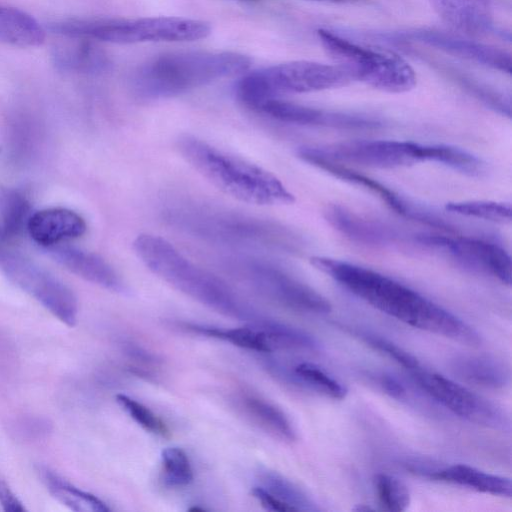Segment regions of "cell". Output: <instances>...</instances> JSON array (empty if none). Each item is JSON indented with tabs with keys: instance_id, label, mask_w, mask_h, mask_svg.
Segmentation results:
<instances>
[{
	"instance_id": "1",
	"label": "cell",
	"mask_w": 512,
	"mask_h": 512,
	"mask_svg": "<svg viewBox=\"0 0 512 512\" xmlns=\"http://www.w3.org/2000/svg\"><path fill=\"white\" fill-rule=\"evenodd\" d=\"M310 263L369 305L407 325L464 344L479 343V335L462 319L394 279L324 256H313Z\"/></svg>"
},
{
	"instance_id": "2",
	"label": "cell",
	"mask_w": 512,
	"mask_h": 512,
	"mask_svg": "<svg viewBox=\"0 0 512 512\" xmlns=\"http://www.w3.org/2000/svg\"><path fill=\"white\" fill-rule=\"evenodd\" d=\"M133 249L153 274L204 306L249 324L267 318L224 280L195 265L166 239L143 233L135 238Z\"/></svg>"
},
{
	"instance_id": "3",
	"label": "cell",
	"mask_w": 512,
	"mask_h": 512,
	"mask_svg": "<svg viewBox=\"0 0 512 512\" xmlns=\"http://www.w3.org/2000/svg\"><path fill=\"white\" fill-rule=\"evenodd\" d=\"M177 148L202 177L226 195L253 205H287L294 195L271 172L225 152L190 134L181 135Z\"/></svg>"
},
{
	"instance_id": "4",
	"label": "cell",
	"mask_w": 512,
	"mask_h": 512,
	"mask_svg": "<svg viewBox=\"0 0 512 512\" xmlns=\"http://www.w3.org/2000/svg\"><path fill=\"white\" fill-rule=\"evenodd\" d=\"M251 59L236 52H176L155 57L136 71L133 86L145 98H166L225 77L244 74Z\"/></svg>"
},
{
	"instance_id": "5",
	"label": "cell",
	"mask_w": 512,
	"mask_h": 512,
	"mask_svg": "<svg viewBox=\"0 0 512 512\" xmlns=\"http://www.w3.org/2000/svg\"><path fill=\"white\" fill-rule=\"evenodd\" d=\"M48 29L69 38L117 44L195 41L207 37L211 32L210 25L205 21L166 16L134 19L73 18L52 22Z\"/></svg>"
},
{
	"instance_id": "6",
	"label": "cell",
	"mask_w": 512,
	"mask_h": 512,
	"mask_svg": "<svg viewBox=\"0 0 512 512\" xmlns=\"http://www.w3.org/2000/svg\"><path fill=\"white\" fill-rule=\"evenodd\" d=\"M351 78L336 65L292 61L244 73L235 85L237 99L256 111L268 99L283 94L338 88Z\"/></svg>"
},
{
	"instance_id": "7",
	"label": "cell",
	"mask_w": 512,
	"mask_h": 512,
	"mask_svg": "<svg viewBox=\"0 0 512 512\" xmlns=\"http://www.w3.org/2000/svg\"><path fill=\"white\" fill-rule=\"evenodd\" d=\"M318 36L326 53L351 80L390 93L410 91L416 85L412 67L400 56L354 44L329 31Z\"/></svg>"
},
{
	"instance_id": "8",
	"label": "cell",
	"mask_w": 512,
	"mask_h": 512,
	"mask_svg": "<svg viewBox=\"0 0 512 512\" xmlns=\"http://www.w3.org/2000/svg\"><path fill=\"white\" fill-rule=\"evenodd\" d=\"M0 270L17 287L29 294L69 327L75 326L78 302L60 279L13 247L0 235Z\"/></svg>"
},
{
	"instance_id": "9",
	"label": "cell",
	"mask_w": 512,
	"mask_h": 512,
	"mask_svg": "<svg viewBox=\"0 0 512 512\" xmlns=\"http://www.w3.org/2000/svg\"><path fill=\"white\" fill-rule=\"evenodd\" d=\"M444 145H422L411 141L363 140L324 147H301L298 151L341 164L351 163L390 169L432 161L441 163Z\"/></svg>"
},
{
	"instance_id": "10",
	"label": "cell",
	"mask_w": 512,
	"mask_h": 512,
	"mask_svg": "<svg viewBox=\"0 0 512 512\" xmlns=\"http://www.w3.org/2000/svg\"><path fill=\"white\" fill-rule=\"evenodd\" d=\"M244 274L258 293L279 305L315 314L331 310L321 294L272 265L252 261L245 264Z\"/></svg>"
},
{
	"instance_id": "11",
	"label": "cell",
	"mask_w": 512,
	"mask_h": 512,
	"mask_svg": "<svg viewBox=\"0 0 512 512\" xmlns=\"http://www.w3.org/2000/svg\"><path fill=\"white\" fill-rule=\"evenodd\" d=\"M176 220L187 229L217 239L284 245V237L288 236L283 229L271 223L214 211H180Z\"/></svg>"
},
{
	"instance_id": "12",
	"label": "cell",
	"mask_w": 512,
	"mask_h": 512,
	"mask_svg": "<svg viewBox=\"0 0 512 512\" xmlns=\"http://www.w3.org/2000/svg\"><path fill=\"white\" fill-rule=\"evenodd\" d=\"M417 240L430 248L444 252L453 261L471 271L486 273L506 285L511 284V258L499 245L468 237L420 235Z\"/></svg>"
},
{
	"instance_id": "13",
	"label": "cell",
	"mask_w": 512,
	"mask_h": 512,
	"mask_svg": "<svg viewBox=\"0 0 512 512\" xmlns=\"http://www.w3.org/2000/svg\"><path fill=\"white\" fill-rule=\"evenodd\" d=\"M410 374L423 390L456 415L487 426L500 422L496 407L467 387L423 366Z\"/></svg>"
},
{
	"instance_id": "14",
	"label": "cell",
	"mask_w": 512,
	"mask_h": 512,
	"mask_svg": "<svg viewBox=\"0 0 512 512\" xmlns=\"http://www.w3.org/2000/svg\"><path fill=\"white\" fill-rule=\"evenodd\" d=\"M299 158L303 161L321 169L329 174L347 181L351 184L361 186L380 197L387 205L395 210L398 214L405 217L412 218L418 221L425 222L433 226H440L441 220L429 215L427 212L415 209L414 206L403 200L398 194L390 190L377 180L371 179L359 172H356L344 164L323 159L307 153L297 152Z\"/></svg>"
},
{
	"instance_id": "15",
	"label": "cell",
	"mask_w": 512,
	"mask_h": 512,
	"mask_svg": "<svg viewBox=\"0 0 512 512\" xmlns=\"http://www.w3.org/2000/svg\"><path fill=\"white\" fill-rule=\"evenodd\" d=\"M60 265L76 276L115 293H126L116 271L99 255L63 243L45 248Z\"/></svg>"
},
{
	"instance_id": "16",
	"label": "cell",
	"mask_w": 512,
	"mask_h": 512,
	"mask_svg": "<svg viewBox=\"0 0 512 512\" xmlns=\"http://www.w3.org/2000/svg\"><path fill=\"white\" fill-rule=\"evenodd\" d=\"M86 229V222L78 213L61 207L32 213L27 225L28 235L44 249L79 238Z\"/></svg>"
},
{
	"instance_id": "17",
	"label": "cell",
	"mask_w": 512,
	"mask_h": 512,
	"mask_svg": "<svg viewBox=\"0 0 512 512\" xmlns=\"http://www.w3.org/2000/svg\"><path fill=\"white\" fill-rule=\"evenodd\" d=\"M256 112L262 113L277 121L297 125H319L340 128H369L377 126V122L356 116L330 114L323 111L286 102L278 98L263 102Z\"/></svg>"
},
{
	"instance_id": "18",
	"label": "cell",
	"mask_w": 512,
	"mask_h": 512,
	"mask_svg": "<svg viewBox=\"0 0 512 512\" xmlns=\"http://www.w3.org/2000/svg\"><path fill=\"white\" fill-rule=\"evenodd\" d=\"M438 16L451 28L474 35L491 22L492 0H429Z\"/></svg>"
},
{
	"instance_id": "19",
	"label": "cell",
	"mask_w": 512,
	"mask_h": 512,
	"mask_svg": "<svg viewBox=\"0 0 512 512\" xmlns=\"http://www.w3.org/2000/svg\"><path fill=\"white\" fill-rule=\"evenodd\" d=\"M238 409L256 426L283 441L296 439L295 431L286 415L269 401L242 392L235 397Z\"/></svg>"
},
{
	"instance_id": "20",
	"label": "cell",
	"mask_w": 512,
	"mask_h": 512,
	"mask_svg": "<svg viewBox=\"0 0 512 512\" xmlns=\"http://www.w3.org/2000/svg\"><path fill=\"white\" fill-rule=\"evenodd\" d=\"M431 479L467 487L493 496L510 498L511 480L487 473L466 464H455L428 473Z\"/></svg>"
},
{
	"instance_id": "21",
	"label": "cell",
	"mask_w": 512,
	"mask_h": 512,
	"mask_svg": "<svg viewBox=\"0 0 512 512\" xmlns=\"http://www.w3.org/2000/svg\"><path fill=\"white\" fill-rule=\"evenodd\" d=\"M268 317L261 323L238 328H219L195 323H183L182 329L194 334L228 342L240 348L256 352H273V346L266 329Z\"/></svg>"
},
{
	"instance_id": "22",
	"label": "cell",
	"mask_w": 512,
	"mask_h": 512,
	"mask_svg": "<svg viewBox=\"0 0 512 512\" xmlns=\"http://www.w3.org/2000/svg\"><path fill=\"white\" fill-rule=\"evenodd\" d=\"M325 218L332 227L352 240L365 244H383L391 240L392 233L386 227L339 205L326 208Z\"/></svg>"
},
{
	"instance_id": "23",
	"label": "cell",
	"mask_w": 512,
	"mask_h": 512,
	"mask_svg": "<svg viewBox=\"0 0 512 512\" xmlns=\"http://www.w3.org/2000/svg\"><path fill=\"white\" fill-rule=\"evenodd\" d=\"M31 214L30 201L22 191L0 184V233L6 240L13 243L27 232Z\"/></svg>"
},
{
	"instance_id": "24",
	"label": "cell",
	"mask_w": 512,
	"mask_h": 512,
	"mask_svg": "<svg viewBox=\"0 0 512 512\" xmlns=\"http://www.w3.org/2000/svg\"><path fill=\"white\" fill-rule=\"evenodd\" d=\"M45 30L31 15L17 8L0 6V41L17 46H38Z\"/></svg>"
},
{
	"instance_id": "25",
	"label": "cell",
	"mask_w": 512,
	"mask_h": 512,
	"mask_svg": "<svg viewBox=\"0 0 512 512\" xmlns=\"http://www.w3.org/2000/svg\"><path fill=\"white\" fill-rule=\"evenodd\" d=\"M49 493L60 503L77 512H108L110 508L95 495L83 491L47 468L39 470Z\"/></svg>"
},
{
	"instance_id": "26",
	"label": "cell",
	"mask_w": 512,
	"mask_h": 512,
	"mask_svg": "<svg viewBox=\"0 0 512 512\" xmlns=\"http://www.w3.org/2000/svg\"><path fill=\"white\" fill-rule=\"evenodd\" d=\"M78 42L58 47L56 63L66 70L92 72L106 65V58L98 47L88 39L78 38Z\"/></svg>"
},
{
	"instance_id": "27",
	"label": "cell",
	"mask_w": 512,
	"mask_h": 512,
	"mask_svg": "<svg viewBox=\"0 0 512 512\" xmlns=\"http://www.w3.org/2000/svg\"><path fill=\"white\" fill-rule=\"evenodd\" d=\"M455 370L465 380L484 387H503L508 378L505 368L489 358L464 357L456 362Z\"/></svg>"
},
{
	"instance_id": "28",
	"label": "cell",
	"mask_w": 512,
	"mask_h": 512,
	"mask_svg": "<svg viewBox=\"0 0 512 512\" xmlns=\"http://www.w3.org/2000/svg\"><path fill=\"white\" fill-rule=\"evenodd\" d=\"M257 479L259 482L258 486L285 503L292 511H311L316 509L308 496L281 474L262 469L258 472Z\"/></svg>"
},
{
	"instance_id": "29",
	"label": "cell",
	"mask_w": 512,
	"mask_h": 512,
	"mask_svg": "<svg viewBox=\"0 0 512 512\" xmlns=\"http://www.w3.org/2000/svg\"><path fill=\"white\" fill-rule=\"evenodd\" d=\"M445 208L454 214L500 224L510 223L512 219L511 205L504 202L476 200L449 202Z\"/></svg>"
},
{
	"instance_id": "30",
	"label": "cell",
	"mask_w": 512,
	"mask_h": 512,
	"mask_svg": "<svg viewBox=\"0 0 512 512\" xmlns=\"http://www.w3.org/2000/svg\"><path fill=\"white\" fill-rule=\"evenodd\" d=\"M374 488L383 509L401 512L410 504V493L407 486L397 477L378 473L374 477Z\"/></svg>"
},
{
	"instance_id": "31",
	"label": "cell",
	"mask_w": 512,
	"mask_h": 512,
	"mask_svg": "<svg viewBox=\"0 0 512 512\" xmlns=\"http://www.w3.org/2000/svg\"><path fill=\"white\" fill-rule=\"evenodd\" d=\"M296 377L306 385L333 399H343L346 387L315 364L303 362L294 367Z\"/></svg>"
},
{
	"instance_id": "32",
	"label": "cell",
	"mask_w": 512,
	"mask_h": 512,
	"mask_svg": "<svg viewBox=\"0 0 512 512\" xmlns=\"http://www.w3.org/2000/svg\"><path fill=\"white\" fill-rule=\"evenodd\" d=\"M162 470L167 484L184 487L193 480V469L187 454L178 447H168L161 454Z\"/></svg>"
},
{
	"instance_id": "33",
	"label": "cell",
	"mask_w": 512,
	"mask_h": 512,
	"mask_svg": "<svg viewBox=\"0 0 512 512\" xmlns=\"http://www.w3.org/2000/svg\"><path fill=\"white\" fill-rule=\"evenodd\" d=\"M116 402L145 431L165 438L170 436L165 422L141 402L125 394H117Z\"/></svg>"
},
{
	"instance_id": "34",
	"label": "cell",
	"mask_w": 512,
	"mask_h": 512,
	"mask_svg": "<svg viewBox=\"0 0 512 512\" xmlns=\"http://www.w3.org/2000/svg\"><path fill=\"white\" fill-rule=\"evenodd\" d=\"M363 337L369 345L386 354L389 358L393 359L395 362L405 368L409 373L417 370L422 366L417 358H415L409 352L384 338L375 335H365Z\"/></svg>"
},
{
	"instance_id": "35",
	"label": "cell",
	"mask_w": 512,
	"mask_h": 512,
	"mask_svg": "<svg viewBox=\"0 0 512 512\" xmlns=\"http://www.w3.org/2000/svg\"><path fill=\"white\" fill-rule=\"evenodd\" d=\"M252 495L260 502V504L268 511L286 512L292 511L285 503L277 499L274 495L267 492L260 486L252 489Z\"/></svg>"
},
{
	"instance_id": "36",
	"label": "cell",
	"mask_w": 512,
	"mask_h": 512,
	"mask_svg": "<svg viewBox=\"0 0 512 512\" xmlns=\"http://www.w3.org/2000/svg\"><path fill=\"white\" fill-rule=\"evenodd\" d=\"M0 504L7 512H24L26 510L9 485L2 480H0Z\"/></svg>"
},
{
	"instance_id": "37",
	"label": "cell",
	"mask_w": 512,
	"mask_h": 512,
	"mask_svg": "<svg viewBox=\"0 0 512 512\" xmlns=\"http://www.w3.org/2000/svg\"><path fill=\"white\" fill-rule=\"evenodd\" d=\"M381 385L383 386L386 393L394 398L401 399L405 396V388L399 381L391 376H383L381 379Z\"/></svg>"
},
{
	"instance_id": "38",
	"label": "cell",
	"mask_w": 512,
	"mask_h": 512,
	"mask_svg": "<svg viewBox=\"0 0 512 512\" xmlns=\"http://www.w3.org/2000/svg\"><path fill=\"white\" fill-rule=\"evenodd\" d=\"M329 1L343 2V1H351V0H329Z\"/></svg>"
}]
</instances>
